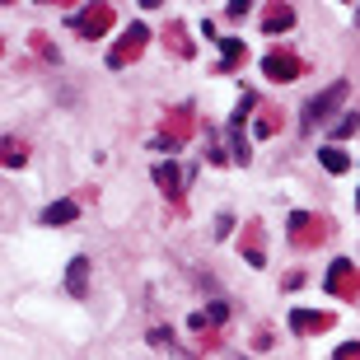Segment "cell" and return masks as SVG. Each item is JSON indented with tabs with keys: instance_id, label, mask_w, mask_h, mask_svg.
I'll use <instances>...</instances> for the list:
<instances>
[{
	"instance_id": "obj_9",
	"label": "cell",
	"mask_w": 360,
	"mask_h": 360,
	"mask_svg": "<svg viewBox=\"0 0 360 360\" xmlns=\"http://www.w3.org/2000/svg\"><path fill=\"white\" fill-rule=\"evenodd\" d=\"M356 127H360V117H356V112H347V117H337V127H333V136H337V141H347V136H351V131H356Z\"/></svg>"
},
{
	"instance_id": "obj_1",
	"label": "cell",
	"mask_w": 360,
	"mask_h": 360,
	"mask_svg": "<svg viewBox=\"0 0 360 360\" xmlns=\"http://www.w3.org/2000/svg\"><path fill=\"white\" fill-rule=\"evenodd\" d=\"M347 89H351L347 80H337V84H328L323 94H314V98L304 103V131H309V127H319V122L328 117V112H333V108L342 103V98H347Z\"/></svg>"
},
{
	"instance_id": "obj_15",
	"label": "cell",
	"mask_w": 360,
	"mask_h": 360,
	"mask_svg": "<svg viewBox=\"0 0 360 360\" xmlns=\"http://www.w3.org/2000/svg\"><path fill=\"white\" fill-rule=\"evenodd\" d=\"M234 360H248V356H234Z\"/></svg>"
},
{
	"instance_id": "obj_4",
	"label": "cell",
	"mask_w": 360,
	"mask_h": 360,
	"mask_svg": "<svg viewBox=\"0 0 360 360\" xmlns=\"http://www.w3.org/2000/svg\"><path fill=\"white\" fill-rule=\"evenodd\" d=\"M319 164L328 169V174H347V169H351V155L342 146H323L319 150Z\"/></svg>"
},
{
	"instance_id": "obj_6",
	"label": "cell",
	"mask_w": 360,
	"mask_h": 360,
	"mask_svg": "<svg viewBox=\"0 0 360 360\" xmlns=\"http://www.w3.org/2000/svg\"><path fill=\"white\" fill-rule=\"evenodd\" d=\"M155 183H160L164 192H169V197H178V192H183V178H178V164H160V169H155Z\"/></svg>"
},
{
	"instance_id": "obj_3",
	"label": "cell",
	"mask_w": 360,
	"mask_h": 360,
	"mask_svg": "<svg viewBox=\"0 0 360 360\" xmlns=\"http://www.w3.org/2000/svg\"><path fill=\"white\" fill-rule=\"evenodd\" d=\"M80 215V201L66 197V201H52L47 211H42V225H66V220H75Z\"/></svg>"
},
{
	"instance_id": "obj_7",
	"label": "cell",
	"mask_w": 360,
	"mask_h": 360,
	"mask_svg": "<svg viewBox=\"0 0 360 360\" xmlns=\"http://www.w3.org/2000/svg\"><path fill=\"white\" fill-rule=\"evenodd\" d=\"M290 24H295V10H276V14H267V24H262V28H267V33H285Z\"/></svg>"
},
{
	"instance_id": "obj_16",
	"label": "cell",
	"mask_w": 360,
	"mask_h": 360,
	"mask_svg": "<svg viewBox=\"0 0 360 360\" xmlns=\"http://www.w3.org/2000/svg\"><path fill=\"white\" fill-rule=\"evenodd\" d=\"M178 360H187V356H178Z\"/></svg>"
},
{
	"instance_id": "obj_5",
	"label": "cell",
	"mask_w": 360,
	"mask_h": 360,
	"mask_svg": "<svg viewBox=\"0 0 360 360\" xmlns=\"http://www.w3.org/2000/svg\"><path fill=\"white\" fill-rule=\"evenodd\" d=\"M66 290L70 295H84V290H89V262H84V257H75V262L66 267Z\"/></svg>"
},
{
	"instance_id": "obj_13",
	"label": "cell",
	"mask_w": 360,
	"mask_h": 360,
	"mask_svg": "<svg viewBox=\"0 0 360 360\" xmlns=\"http://www.w3.org/2000/svg\"><path fill=\"white\" fill-rule=\"evenodd\" d=\"M356 24H360V5H356Z\"/></svg>"
},
{
	"instance_id": "obj_8",
	"label": "cell",
	"mask_w": 360,
	"mask_h": 360,
	"mask_svg": "<svg viewBox=\"0 0 360 360\" xmlns=\"http://www.w3.org/2000/svg\"><path fill=\"white\" fill-rule=\"evenodd\" d=\"M319 323L323 319H314V314H304V309H295V314H290V328H295V333H309V328H319Z\"/></svg>"
},
{
	"instance_id": "obj_14",
	"label": "cell",
	"mask_w": 360,
	"mask_h": 360,
	"mask_svg": "<svg viewBox=\"0 0 360 360\" xmlns=\"http://www.w3.org/2000/svg\"><path fill=\"white\" fill-rule=\"evenodd\" d=\"M356 206H360V192H356Z\"/></svg>"
},
{
	"instance_id": "obj_12",
	"label": "cell",
	"mask_w": 360,
	"mask_h": 360,
	"mask_svg": "<svg viewBox=\"0 0 360 360\" xmlns=\"http://www.w3.org/2000/svg\"><path fill=\"white\" fill-rule=\"evenodd\" d=\"M304 225H309V215H304V211H290V229H295V234H300Z\"/></svg>"
},
{
	"instance_id": "obj_10",
	"label": "cell",
	"mask_w": 360,
	"mask_h": 360,
	"mask_svg": "<svg viewBox=\"0 0 360 360\" xmlns=\"http://www.w3.org/2000/svg\"><path fill=\"white\" fill-rule=\"evenodd\" d=\"M220 47H225V61H239V56H243V42H239V38H229V42H220Z\"/></svg>"
},
{
	"instance_id": "obj_2",
	"label": "cell",
	"mask_w": 360,
	"mask_h": 360,
	"mask_svg": "<svg viewBox=\"0 0 360 360\" xmlns=\"http://www.w3.org/2000/svg\"><path fill=\"white\" fill-rule=\"evenodd\" d=\"M300 56H290V52H271L267 61H262V75H267V80H295V75H300Z\"/></svg>"
},
{
	"instance_id": "obj_11",
	"label": "cell",
	"mask_w": 360,
	"mask_h": 360,
	"mask_svg": "<svg viewBox=\"0 0 360 360\" xmlns=\"http://www.w3.org/2000/svg\"><path fill=\"white\" fill-rule=\"evenodd\" d=\"M206 319H211V323H225L229 319V304H211V314H206Z\"/></svg>"
}]
</instances>
